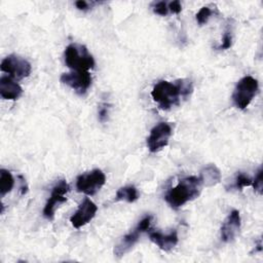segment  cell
Masks as SVG:
<instances>
[{"instance_id":"obj_1","label":"cell","mask_w":263,"mask_h":263,"mask_svg":"<svg viewBox=\"0 0 263 263\" xmlns=\"http://www.w3.org/2000/svg\"><path fill=\"white\" fill-rule=\"evenodd\" d=\"M192 90V82L189 79H178L175 82L161 80L154 85L151 97L160 109L167 110L179 105L182 99L191 95Z\"/></svg>"},{"instance_id":"obj_2","label":"cell","mask_w":263,"mask_h":263,"mask_svg":"<svg viewBox=\"0 0 263 263\" xmlns=\"http://www.w3.org/2000/svg\"><path fill=\"white\" fill-rule=\"evenodd\" d=\"M201 187L202 186L198 177H185L181 179L175 187L171 188L166 192L164 199L172 208H181L188 201L198 197Z\"/></svg>"},{"instance_id":"obj_3","label":"cell","mask_w":263,"mask_h":263,"mask_svg":"<svg viewBox=\"0 0 263 263\" xmlns=\"http://www.w3.org/2000/svg\"><path fill=\"white\" fill-rule=\"evenodd\" d=\"M65 63L73 71H88L95 67V60L84 45L71 43L65 49Z\"/></svg>"},{"instance_id":"obj_4","label":"cell","mask_w":263,"mask_h":263,"mask_svg":"<svg viewBox=\"0 0 263 263\" xmlns=\"http://www.w3.org/2000/svg\"><path fill=\"white\" fill-rule=\"evenodd\" d=\"M258 88H259L258 81L254 77L252 76L242 77L237 82L232 93V100L234 105L241 110L246 109L250 105L254 97L256 96Z\"/></svg>"},{"instance_id":"obj_5","label":"cell","mask_w":263,"mask_h":263,"mask_svg":"<svg viewBox=\"0 0 263 263\" xmlns=\"http://www.w3.org/2000/svg\"><path fill=\"white\" fill-rule=\"evenodd\" d=\"M151 220H152V216H146L144 219H142L138 223V225L133 231H130L129 233H127L121 238V240L114 247V251H113L114 255L117 258L124 256L126 253H128L133 249V247L139 240L141 234L149 229Z\"/></svg>"},{"instance_id":"obj_6","label":"cell","mask_w":263,"mask_h":263,"mask_svg":"<svg viewBox=\"0 0 263 263\" xmlns=\"http://www.w3.org/2000/svg\"><path fill=\"white\" fill-rule=\"evenodd\" d=\"M106 183V176L101 170H92L78 176L76 189L86 195L96 194Z\"/></svg>"},{"instance_id":"obj_7","label":"cell","mask_w":263,"mask_h":263,"mask_svg":"<svg viewBox=\"0 0 263 263\" xmlns=\"http://www.w3.org/2000/svg\"><path fill=\"white\" fill-rule=\"evenodd\" d=\"M0 68L14 79L26 78L31 73V64L26 59L16 54H9L4 58Z\"/></svg>"},{"instance_id":"obj_8","label":"cell","mask_w":263,"mask_h":263,"mask_svg":"<svg viewBox=\"0 0 263 263\" xmlns=\"http://www.w3.org/2000/svg\"><path fill=\"white\" fill-rule=\"evenodd\" d=\"M172 125L167 122H160L156 124L150 132L147 138V146L151 152H157L165 147L172 136Z\"/></svg>"},{"instance_id":"obj_9","label":"cell","mask_w":263,"mask_h":263,"mask_svg":"<svg viewBox=\"0 0 263 263\" xmlns=\"http://www.w3.org/2000/svg\"><path fill=\"white\" fill-rule=\"evenodd\" d=\"M61 81L70 86L79 95H83L91 84V75L88 71H73L64 73L61 76Z\"/></svg>"},{"instance_id":"obj_10","label":"cell","mask_w":263,"mask_h":263,"mask_svg":"<svg viewBox=\"0 0 263 263\" xmlns=\"http://www.w3.org/2000/svg\"><path fill=\"white\" fill-rule=\"evenodd\" d=\"M69 189H70V187L66 183L65 180L59 181V183L52 188L50 197L48 198V200L43 209V216L46 219L51 220L53 218L54 210H55L57 205L67 201V197L65 195L69 191Z\"/></svg>"},{"instance_id":"obj_11","label":"cell","mask_w":263,"mask_h":263,"mask_svg":"<svg viewBox=\"0 0 263 263\" xmlns=\"http://www.w3.org/2000/svg\"><path fill=\"white\" fill-rule=\"evenodd\" d=\"M98 211L97 205L89 199L84 198L80 203L77 211L70 217V222L75 228H81L82 226L89 223L96 216Z\"/></svg>"},{"instance_id":"obj_12","label":"cell","mask_w":263,"mask_h":263,"mask_svg":"<svg viewBox=\"0 0 263 263\" xmlns=\"http://www.w3.org/2000/svg\"><path fill=\"white\" fill-rule=\"evenodd\" d=\"M240 230V215L237 210H233L227 216L221 227V238L225 242L232 241Z\"/></svg>"},{"instance_id":"obj_13","label":"cell","mask_w":263,"mask_h":263,"mask_svg":"<svg viewBox=\"0 0 263 263\" xmlns=\"http://www.w3.org/2000/svg\"><path fill=\"white\" fill-rule=\"evenodd\" d=\"M23 93L21 85L10 76H2L0 78V96L5 100L15 101Z\"/></svg>"},{"instance_id":"obj_14","label":"cell","mask_w":263,"mask_h":263,"mask_svg":"<svg viewBox=\"0 0 263 263\" xmlns=\"http://www.w3.org/2000/svg\"><path fill=\"white\" fill-rule=\"evenodd\" d=\"M151 241H153L159 249L167 252L172 250L178 243V234L176 230H173L168 234H162L157 231H151L149 233Z\"/></svg>"},{"instance_id":"obj_15","label":"cell","mask_w":263,"mask_h":263,"mask_svg":"<svg viewBox=\"0 0 263 263\" xmlns=\"http://www.w3.org/2000/svg\"><path fill=\"white\" fill-rule=\"evenodd\" d=\"M198 178L201 186L212 187L221 181V172L215 164H208L201 168Z\"/></svg>"},{"instance_id":"obj_16","label":"cell","mask_w":263,"mask_h":263,"mask_svg":"<svg viewBox=\"0 0 263 263\" xmlns=\"http://www.w3.org/2000/svg\"><path fill=\"white\" fill-rule=\"evenodd\" d=\"M14 185V179L11 173L7 170H0V194L3 197L5 194L11 191Z\"/></svg>"},{"instance_id":"obj_17","label":"cell","mask_w":263,"mask_h":263,"mask_svg":"<svg viewBox=\"0 0 263 263\" xmlns=\"http://www.w3.org/2000/svg\"><path fill=\"white\" fill-rule=\"evenodd\" d=\"M139 198V192L135 186H124L117 190L115 199L134 202Z\"/></svg>"},{"instance_id":"obj_18","label":"cell","mask_w":263,"mask_h":263,"mask_svg":"<svg viewBox=\"0 0 263 263\" xmlns=\"http://www.w3.org/2000/svg\"><path fill=\"white\" fill-rule=\"evenodd\" d=\"M212 14H213V11H212L211 8H209L208 6L201 7V8L199 9V11H198V12L196 13V15H195L198 25L202 26V25L206 24Z\"/></svg>"},{"instance_id":"obj_19","label":"cell","mask_w":263,"mask_h":263,"mask_svg":"<svg viewBox=\"0 0 263 263\" xmlns=\"http://www.w3.org/2000/svg\"><path fill=\"white\" fill-rule=\"evenodd\" d=\"M252 185V179L247 176L243 173H238L235 177V183H234V187L238 190H241L243 187L247 186H251Z\"/></svg>"},{"instance_id":"obj_20","label":"cell","mask_w":263,"mask_h":263,"mask_svg":"<svg viewBox=\"0 0 263 263\" xmlns=\"http://www.w3.org/2000/svg\"><path fill=\"white\" fill-rule=\"evenodd\" d=\"M232 45V32L230 28H227L222 39V43L217 47L218 49H228Z\"/></svg>"},{"instance_id":"obj_21","label":"cell","mask_w":263,"mask_h":263,"mask_svg":"<svg viewBox=\"0 0 263 263\" xmlns=\"http://www.w3.org/2000/svg\"><path fill=\"white\" fill-rule=\"evenodd\" d=\"M153 11L161 16H164L167 14L168 12V7H167V3L165 1H159V2H155L152 6Z\"/></svg>"},{"instance_id":"obj_22","label":"cell","mask_w":263,"mask_h":263,"mask_svg":"<svg viewBox=\"0 0 263 263\" xmlns=\"http://www.w3.org/2000/svg\"><path fill=\"white\" fill-rule=\"evenodd\" d=\"M252 186L256 192H258L259 194L262 193V168L261 167L257 172L255 179L252 181Z\"/></svg>"},{"instance_id":"obj_23","label":"cell","mask_w":263,"mask_h":263,"mask_svg":"<svg viewBox=\"0 0 263 263\" xmlns=\"http://www.w3.org/2000/svg\"><path fill=\"white\" fill-rule=\"evenodd\" d=\"M167 7H168V10L173 13H180L181 10H182V5L180 3V1L178 0H175V1H172L170 3H167Z\"/></svg>"},{"instance_id":"obj_24","label":"cell","mask_w":263,"mask_h":263,"mask_svg":"<svg viewBox=\"0 0 263 263\" xmlns=\"http://www.w3.org/2000/svg\"><path fill=\"white\" fill-rule=\"evenodd\" d=\"M108 112H109V105L102 104L99 108V118L101 121H105L107 119Z\"/></svg>"},{"instance_id":"obj_25","label":"cell","mask_w":263,"mask_h":263,"mask_svg":"<svg viewBox=\"0 0 263 263\" xmlns=\"http://www.w3.org/2000/svg\"><path fill=\"white\" fill-rule=\"evenodd\" d=\"M75 5L76 7L79 9V10H86L89 8V4L83 0H79V1H76L75 2Z\"/></svg>"},{"instance_id":"obj_26","label":"cell","mask_w":263,"mask_h":263,"mask_svg":"<svg viewBox=\"0 0 263 263\" xmlns=\"http://www.w3.org/2000/svg\"><path fill=\"white\" fill-rule=\"evenodd\" d=\"M18 178H20V180H21V183H22V186H21V191H22V194H25V193L27 192V190H28V186H27V184H26V181H25V179H24L22 176H20Z\"/></svg>"}]
</instances>
